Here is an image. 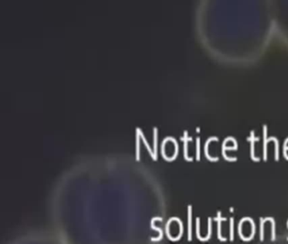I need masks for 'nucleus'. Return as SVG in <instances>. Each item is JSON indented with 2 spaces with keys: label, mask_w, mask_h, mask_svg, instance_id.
Masks as SVG:
<instances>
[{
  "label": "nucleus",
  "mask_w": 288,
  "mask_h": 244,
  "mask_svg": "<svg viewBox=\"0 0 288 244\" xmlns=\"http://www.w3.org/2000/svg\"><path fill=\"white\" fill-rule=\"evenodd\" d=\"M214 220L217 221V224H218L217 225V237H218V239L220 240V241H226V238L223 237L222 235H221V221L226 220V218L221 217V212L218 211L217 212V216L214 218Z\"/></svg>",
  "instance_id": "obj_1"
},
{
  "label": "nucleus",
  "mask_w": 288,
  "mask_h": 244,
  "mask_svg": "<svg viewBox=\"0 0 288 244\" xmlns=\"http://www.w3.org/2000/svg\"><path fill=\"white\" fill-rule=\"evenodd\" d=\"M272 217H265V218H263L261 217L260 219V241H263L264 240V223L266 220H271Z\"/></svg>",
  "instance_id": "obj_2"
},
{
  "label": "nucleus",
  "mask_w": 288,
  "mask_h": 244,
  "mask_svg": "<svg viewBox=\"0 0 288 244\" xmlns=\"http://www.w3.org/2000/svg\"><path fill=\"white\" fill-rule=\"evenodd\" d=\"M211 223H212V218L211 217H209L208 218V233L206 235V237L204 238L203 241H206V240H209L211 236V230H212V226H211Z\"/></svg>",
  "instance_id": "obj_3"
},
{
  "label": "nucleus",
  "mask_w": 288,
  "mask_h": 244,
  "mask_svg": "<svg viewBox=\"0 0 288 244\" xmlns=\"http://www.w3.org/2000/svg\"><path fill=\"white\" fill-rule=\"evenodd\" d=\"M230 240H234V219L233 217L230 218Z\"/></svg>",
  "instance_id": "obj_4"
},
{
  "label": "nucleus",
  "mask_w": 288,
  "mask_h": 244,
  "mask_svg": "<svg viewBox=\"0 0 288 244\" xmlns=\"http://www.w3.org/2000/svg\"><path fill=\"white\" fill-rule=\"evenodd\" d=\"M189 239L190 240L191 239V229H190V223H191V210L189 209Z\"/></svg>",
  "instance_id": "obj_5"
},
{
  "label": "nucleus",
  "mask_w": 288,
  "mask_h": 244,
  "mask_svg": "<svg viewBox=\"0 0 288 244\" xmlns=\"http://www.w3.org/2000/svg\"><path fill=\"white\" fill-rule=\"evenodd\" d=\"M287 227H288V220H287ZM287 240H288V237H287Z\"/></svg>",
  "instance_id": "obj_6"
}]
</instances>
